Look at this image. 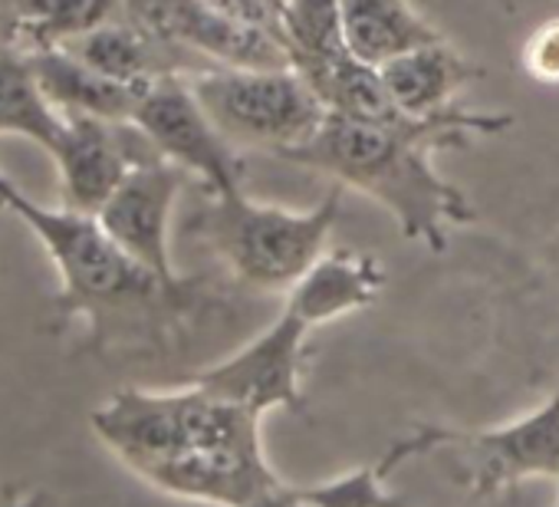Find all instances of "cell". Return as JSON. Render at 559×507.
Segmentation results:
<instances>
[{
	"label": "cell",
	"instance_id": "cell-26",
	"mask_svg": "<svg viewBox=\"0 0 559 507\" xmlns=\"http://www.w3.org/2000/svg\"><path fill=\"white\" fill-rule=\"evenodd\" d=\"M556 484H559V477H556ZM556 507H559V504H556Z\"/></svg>",
	"mask_w": 559,
	"mask_h": 507
},
{
	"label": "cell",
	"instance_id": "cell-17",
	"mask_svg": "<svg viewBox=\"0 0 559 507\" xmlns=\"http://www.w3.org/2000/svg\"><path fill=\"white\" fill-rule=\"evenodd\" d=\"M63 132V113L44 96L27 47L0 44V135H24L40 149H53Z\"/></svg>",
	"mask_w": 559,
	"mask_h": 507
},
{
	"label": "cell",
	"instance_id": "cell-8",
	"mask_svg": "<svg viewBox=\"0 0 559 507\" xmlns=\"http://www.w3.org/2000/svg\"><path fill=\"white\" fill-rule=\"evenodd\" d=\"M444 448L461 451L464 481L477 497L516 487L530 477H559V389L533 412L480 428H444Z\"/></svg>",
	"mask_w": 559,
	"mask_h": 507
},
{
	"label": "cell",
	"instance_id": "cell-13",
	"mask_svg": "<svg viewBox=\"0 0 559 507\" xmlns=\"http://www.w3.org/2000/svg\"><path fill=\"white\" fill-rule=\"evenodd\" d=\"M385 268L362 250H323V258L287 291V307L310 330L356 314L385 291Z\"/></svg>",
	"mask_w": 559,
	"mask_h": 507
},
{
	"label": "cell",
	"instance_id": "cell-1",
	"mask_svg": "<svg viewBox=\"0 0 559 507\" xmlns=\"http://www.w3.org/2000/svg\"><path fill=\"white\" fill-rule=\"evenodd\" d=\"M90 425L126 468L185 500L247 507L284 484L263 455L260 415L198 382L175 392L122 389L90 415Z\"/></svg>",
	"mask_w": 559,
	"mask_h": 507
},
{
	"label": "cell",
	"instance_id": "cell-4",
	"mask_svg": "<svg viewBox=\"0 0 559 507\" xmlns=\"http://www.w3.org/2000/svg\"><path fill=\"white\" fill-rule=\"evenodd\" d=\"M343 214V185L307 211L260 204L243 191L211 198L204 234L227 268L257 291H290L326 250Z\"/></svg>",
	"mask_w": 559,
	"mask_h": 507
},
{
	"label": "cell",
	"instance_id": "cell-21",
	"mask_svg": "<svg viewBox=\"0 0 559 507\" xmlns=\"http://www.w3.org/2000/svg\"><path fill=\"white\" fill-rule=\"evenodd\" d=\"M221 17L270 34L284 44V21H287V0H204Z\"/></svg>",
	"mask_w": 559,
	"mask_h": 507
},
{
	"label": "cell",
	"instance_id": "cell-18",
	"mask_svg": "<svg viewBox=\"0 0 559 507\" xmlns=\"http://www.w3.org/2000/svg\"><path fill=\"white\" fill-rule=\"evenodd\" d=\"M444 445V428H418L408 438H402L385 458L362 464L349 474H340L333 481L323 484H310V487H297V497L304 507H405L389 487L385 477L408 458L425 455V451H438Z\"/></svg>",
	"mask_w": 559,
	"mask_h": 507
},
{
	"label": "cell",
	"instance_id": "cell-16",
	"mask_svg": "<svg viewBox=\"0 0 559 507\" xmlns=\"http://www.w3.org/2000/svg\"><path fill=\"white\" fill-rule=\"evenodd\" d=\"M340 8L349 54L376 70L415 47L444 40L408 0H340Z\"/></svg>",
	"mask_w": 559,
	"mask_h": 507
},
{
	"label": "cell",
	"instance_id": "cell-2",
	"mask_svg": "<svg viewBox=\"0 0 559 507\" xmlns=\"http://www.w3.org/2000/svg\"><path fill=\"white\" fill-rule=\"evenodd\" d=\"M513 126L510 113L451 106L435 116H395L389 122L326 113L323 126L304 145L280 158L333 175L340 185L379 201L408 240L441 254L451 227L474 224L467 194L435 168L438 149H467L474 135H500Z\"/></svg>",
	"mask_w": 559,
	"mask_h": 507
},
{
	"label": "cell",
	"instance_id": "cell-11",
	"mask_svg": "<svg viewBox=\"0 0 559 507\" xmlns=\"http://www.w3.org/2000/svg\"><path fill=\"white\" fill-rule=\"evenodd\" d=\"M50 158L60 175L63 204L96 214L135 165L162 155L135 122L63 116V132L60 142L50 149Z\"/></svg>",
	"mask_w": 559,
	"mask_h": 507
},
{
	"label": "cell",
	"instance_id": "cell-24",
	"mask_svg": "<svg viewBox=\"0 0 559 507\" xmlns=\"http://www.w3.org/2000/svg\"><path fill=\"white\" fill-rule=\"evenodd\" d=\"M247 507H304V504H300V497H297V487L280 484V487L260 494L257 500H250Z\"/></svg>",
	"mask_w": 559,
	"mask_h": 507
},
{
	"label": "cell",
	"instance_id": "cell-15",
	"mask_svg": "<svg viewBox=\"0 0 559 507\" xmlns=\"http://www.w3.org/2000/svg\"><path fill=\"white\" fill-rule=\"evenodd\" d=\"M382 83L395 103L399 113L405 116H435L451 109V99L484 80V67L471 63L464 54H457L448 40L415 47L385 67H379Z\"/></svg>",
	"mask_w": 559,
	"mask_h": 507
},
{
	"label": "cell",
	"instance_id": "cell-6",
	"mask_svg": "<svg viewBox=\"0 0 559 507\" xmlns=\"http://www.w3.org/2000/svg\"><path fill=\"white\" fill-rule=\"evenodd\" d=\"M132 122L145 132L155 152L194 175L211 198L243 191V158L234 142L211 122L204 106L198 103L188 76H162L155 80L139 106Z\"/></svg>",
	"mask_w": 559,
	"mask_h": 507
},
{
	"label": "cell",
	"instance_id": "cell-22",
	"mask_svg": "<svg viewBox=\"0 0 559 507\" xmlns=\"http://www.w3.org/2000/svg\"><path fill=\"white\" fill-rule=\"evenodd\" d=\"M523 70L543 86H559V17L539 24L523 44Z\"/></svg>",
	"mask_w": 559,
	"mask_h": 507
},
{
	"label": "cell",
	"instance_id": "cell-14",
	"mask_svg": "<svg viewBox=\"0 0 559 507\" xmlns=\"http://www.w3.org/2000/svg\"><path fill=\"white\" fill-rule=\"evenodd\" d=\"M37 83L50 106L63 116H96L109 122H132L135 106L148 86H129L116 83L83 60H76L63 47H37L27 50Z\"/></svg>",
	"mask_w": 559,
	"mask_h": 507
},
{
	"label": "cell",
	"instance_id": "cell-12",
	"mask_svg": "<svg viewBox=\"0 0 559 507\" xmlns=\"http://www.w3.org/2000/svg\"><path fill=\"white\" fill-rule=\"evenodd\" d=\"M60 47L70 50L86 67H93L96 73L129 86H152L162 76H194L201 70H211L207 63L162 44L129 17L126 21L112 17Z\"/></svg>",
	"mask_w": 559,
	"mask_h": 507
},
{
	"label": "cell",
	"instance_id": "cell-19",
	"mask_svg": "<svg viewBox=\"0 0 559 507\" xmlns=\"http://www.w3.org/2000/svg\"><path fill=\"white\" fill-rule=\"evenodd\" d=\"M11 17V40L37 50L60 47L122 11V0H4Z\"/></svg>",
	"mask_w": 559,
	"mask_h": 507
},
{
	"label": "cell",
	"instance_id": "cell-10",
	"mask_svg": "<svg viewBox=\"0 0 559 507\" xmlns=\"http://www.w3.org/2000/svg\"><path fill=\"white\" fill-rule=\"evenodd\" d=\"M185 178L188 172L165 158L142 162L119 181V188L96 211L106 234L132 261L152 271L175 294H181V281L171 264L168 234H171V211L185 188Z\"/></svg>",
	"mask_w": 559,
	"mask_h": 507
},
{
	"label": "cell",
	"instance_id": "cell-20",
	"mask_svg": "<svg viewBox=\"0 0 559 507\" xmlns=\"http://www.w3.org/2000/svg\"><path fill=\"white\" fill-rule=\"evenodd\" d=\"M284 47L297 73L326 67L349 54L340 0H287Z\"/></svg>",
	"mask_w": 559,
	"mask_h": 507
},
{
	"label": "cell",
	"instance_id": "cell-7",
	"mask_svg": "<svg viewBox=\"0 0 559 507\" xmlns=\"http://www.w3.org/2000/svg\"><path fill=\"white\" fill-rule=\"evenodd\" d=\"M307 337L310 327L304 320H297L290 310H280V317L263 333H257L227 359L198 373L191 382L260 418L273 409L304 412Z\"/></svg>",
	"mask_w": 559,
	"mask_h": 507
},
{
	"label": "cell",
	"instance_id": "cell-23",
	"mask_svg": "<svg viewBox=\"0 0 559 507\" xmlns=\"http://www.w3.org/2000/svg\"><path fill=\"white\" fill-rule=\"evenodd\" d=\"M0 507H57L50 491L40 487H17L11 481H0Z\"/></svg>",
	"mask_w": 559,
	"mask_h": 507
},
{
	"label": "cell",
	"instance_id": "cell-9",
	"mask_svg": "<svg viewBox=\"0 0 559 507\" xmlns=\"http://www.w3.org/2000/svg\"><path fill=\"white\" fill-rule=\"evenodd\" d=\"M122 11L132 24H139L162 44L207 67H234V70L290 67V54L276 37L221 17L204 0H122Z\"/></svg>",
	"mask_w": 559,
	"mask_h": 507
},
{
	"label": "cell",
	"instance_id": "cell-5",
	"mask_svg": "<svg viewBox=\"0 0 559 507\" xmlns=\"http://www.w3.org/2000/svg\"><path fill=\"white\" fill-rule=\"evenodd\" d=\"M188 86L211 122L237 149H270L273 155H284L313 139L330 113L294 67H211L188 76Z\"/></svg>",
	"mask_w": 559,
	"mask_h": 507
},
{
	"label": "cell",
	"instance_id": "cell-25",
	"mask_svg": "<svg viewBox=\"0 0 559 507\" xmlns=\"http://www.w3.org/2000/svg\"><path fill=\"white\" fill-rule=\"evenodd\" d=\"M11 40V17H8V8H4V0H0V44Z\"/></svg>",
	"mask_w": 559,
	"mask_h": 507
},
{
	"label": "cell",
	"instance_id": "cell-3",
	"mask_svg": "<svg viewBox=\"0 0 559 507\" xmlns=\"http://www.w3.org/2000/svg\"><path fill=\"white\" fill-rule=\"evenodd\" d=\"M0 208L14 211L47 247L50 261L60 274V310L86 314L99 323L106 314L126 307H148L155 300L178 297L152 271L106 234L96 214L73 208H44L27 198L4 172H0Z\"/></svg>",
	"mask_w": 559,
	"mask_h": 507
}]
</instances>
